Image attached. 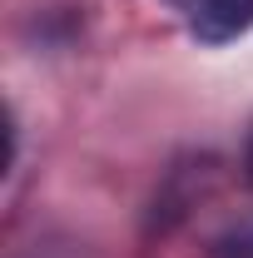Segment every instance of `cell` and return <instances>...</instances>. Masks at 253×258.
Instances as JSON below:
<instances>
[{
	"mask_svg": "<svg viewBox=\"0 0 253 258\" xmlns=\"http://www.w3.org/2000/svg\"><path fill=\"white\" fill-rule=\"evenodd\" d=\"M248 179H253V144H248Z\"/></svg>",
	"mask_w": 253,
	"mask_h": 258,
	"instance_id": "obj_2",
	"label": "cell"
},
{
	"mask_svg": "<svg viewBox=\"0 0 253 258\" xmlns=\"http://www.w3.org/2000/svg\"><path fill=\"white\" fill-rule=\"evenodd\" d=\"M194 40L204 45H223V40H238L253 25V0H164Z\"/></svg>",
	"mask_w": 253,
	"mask_h": 258,
	"instance_id": "obj_1",
	"label": "cell"
}]
</instances>
